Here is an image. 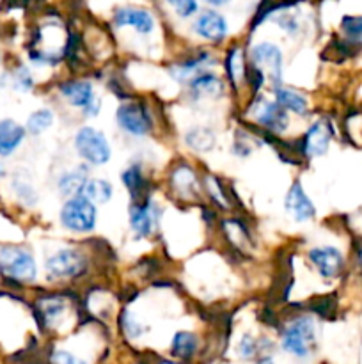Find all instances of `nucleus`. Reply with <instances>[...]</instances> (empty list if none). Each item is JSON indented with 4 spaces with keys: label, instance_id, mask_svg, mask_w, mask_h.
Returning a JSON list of instances; mask_svg holds the SVG:
<instances>
[{
    "label": "nucleus",
    "instance_id": "20",
    "mask_svg": "<svg viewBox=\"0 0 362 364\" xmlns=\"http://www.w3.org/2000/svg\"><path fill=\"white\" fill-rule=\"evenodd\" d=\"M27 130L13 119L0 121V156H9L25 141Z\"/></svg>",
    "mask_w": 362,
    "mask_h": 364
},
{
    "label": "nucleus",
    "instance_id": "24",
    "mask_svg": "<svg viewBox=\"0 0 362 364\" xmlns=\"http://www.w3.org/2000/svg\"><path fill=\"white\" fill-rule=\"evenodd\" d=\"M185 144L195 153H209L216 144L215 132L209 127H194L185 134Z\"/></svg>",
    "mask_w": 362,
    "mask_h": 364
},
{
    "label": "nucleus",
    "instance_id": "10",
    "mask_svg": "<svg viewBox=\"0 0 362 364\" xmlns=\"http://www.w3.org/2000/svg\"><path fill=\"white\" fill-rule=\"evenodd\" d=\"M251 110L256 124L270 134L283 135L290 128V112H286L275 100L256 98Z\"/></svg>",
    "mask_w": 362,
    "mask_h": 364
},
{
    "label": "nucleus",
    "instance_id": "41",
    "mask_svg": "<svg viewBox=\"0 0 362 364\" xmlns=\"http://www.w3.org/2000/svg\"><path fill=\"white\" fill-rule=\"evenodd\" d=\"M256 364H273V361L270 358H265V359H261V361H258Z\"/></svg>",
    "mask_w": 362,
    "mask_h": 364
},
{
    "label": "nucleus",
    "instance_id": "9",
    "mask_svg": "<svg viewBox=\"0 0 362 364\" xmlns=\"http://www.w3.org/2000/svg\"><path fill=\"white\" fill-rule=\"evenodd\" d=\"M128 219H130V230L133 237L137 240H144V238L153 237L158 230L162 208L151 198L133 201V205L130 206V212H128Z\"/></svg>",
    "mask_w": 362,
    "mask_h": 364
},
{
    "label": "nucleus",
    "instance_id": "29",
    "mask_svg": "<svg viewBox=\"0 0 362 364\" xmlns=\"http://www.w3.org/2000/svg\"><path fill=\"white\" fill-rule=\"evenodd\" d=\"M341 32L348 45L362 46V16H344L341 20Z\"/></svg>",
    "mask_w": 362,
    "mask_h": 364
},
{
    "label": "nucleus",
    "instance_id": "34",
    "mask_svg": "<svg viewBox=\"0 0 362 364\" xmlns=\"http://www.w3.org/2000/svg\"><path fill=\"white\" fill-rule=\"evenodd\" d=\"M14 192H16V196L25 203V205H34V203L38 201V194H35V191L32 188L31 183L16 180L14 181Z\"/></svg>",
    "mask_w": 362,
    "mask_h": 364
},
{
    "label": "nucleus",
    "instance_id": "7",
    "mask_svg": "<svg viewBox=\"0 0 362 364\" xmlns=\"http://www.w3.org/2000/svg\"><path fill=\"white\" fill-rule=\"evenodd\" d=\"M116 123L123 134L130 137H146L153 132L151 110L141 102L121 103L116 110Z\"/></svg>",
    "mask_w": 362,
    "mask_h": 364
},
{
    "label": "nucleus",
    "instance_id": "32",
    "mask_svg": "<svg viewBox=\"0 0 362 364\" xmlns=\"http://www.w3.org/2000/svg\"><path fill=\"white\" fill-rule=\"evenodd\" d=\"M170 7L174 9V13L180 18H190L197 13L199 4L197 0H167Z\"/></svg>",
    "mask_w": 362,
    "mask_h": 364
},
{
    "label": "nucleus",
    "instance_id": "12",
    "mask_svg": "<svg viewBox=\"0 0 362 364\" xmlns=\"http://www.w3.org/2000/svg\"><path fill=\"white\" fill-rule=\"evenodd\" d=\"M330 142H332V124L325 119L314 121L300 139L302 155L309 160L323 156L329 151Z\"/></svg>",
    "mask_w": 362,
    "mask_h": 364
},
{
    "label": "nucleus",
    "instance_id": "2",
    "mask_svg": "<svg viewBox=\"0 0 362 364\" xmlns=\"http://www.w3.org/2000/svg\"><path fill=\"white\" fill-rule=\"evenodd\" d=\"M73 146L77 155L89 167H102L112 159V146L102 130L89 124H82L73 135Z\"/></svg>",
    "mask_w": 362,
    "mask_h": 364
},
{
    "label": "nucleus",
    "instance_id": "5",
    "mask_svg": "<svg viewBox=\"0 0 362 364\" xmlns=\"http://www.w3.org/2000/svg\"><path fill=\"white\" fill-rule=\"evenodd\" d=\"M0 274L18 283H34L38 277V265L27 249L4 247L0 251Z\"/></svg>",
    "mask_w": 362,
    "mask_h": 364
},
{
    "label": "nucleus",
    "instance_id": "1",
    "mask_svg": "<svg viewBox=\"0 0 362 364\" xmlns=\"http://www.w3.org/2000/svg\"><path fill=\"white\" fill-rule=\"evenodd\" d=\"M89 270L87 252L78 247H64L48 256L45 263L46 279L52 283H70L84 277Z\"/></svg>",
    "mask_w": 362,
    "mask_h": 364
},
{
    "label": "nucleus",
    "instance_id": "25",
    "mask_svg": "<svg viewBox=\"0 0 362 364\" xmlns=\"http://www.w3.org/2000/svg\"><path fill=\"white\" fill-rule=\"evenodd\" d=\"M82 196L89 199V201L98 205H106V203L112 199L114 196V187L109 180L105 178H87L84 185V191H82Z\"/></svg>",
    "mask_w": 362,
    "mask_h": 364
},
{
    "label": "nucleus",
    "instance_id": "38",
    "mask_svg": "<svg viewBox=\"0 0 362 364\" xmlns=\"http://www.w3.org/2000/svg\"><path fill=\"white\" fill-rule=\"evenodd\" d=\"M248 137H236L233 144V153L236 156H248L252 153V144L247 141Z\"/></svg>",
    "mask_w": 362,
    "mask_h": 364
},
{
    "label": "nucleus",
    "instance_id": "19",
    "mask_svg": "<svg viewBox=\"0 0 362 364\" xmlns=\"http://www.w3.org/2000/svg\"><path fill=\"white\" fill-rule=\"evenodd\" d=\"M121 183H123V187L126 188L128 194L131 196L133 201H141V199L148 198L146 192L149 188V181L146 178L144 171H142L141 164H131V166H128L121 173Z\"/></svg>",
    "mask_w": 362,
    "mask_h": 364
},
{
    "label": "nucleus",
    "instance_id": "17",
    "mask_svg": "<svg viewBox=\"0 0 362 364\" xmlns=\"http://www.w3.org/2000/svg\"><path fill=\"white\" fill-rule=\"evenodd\" d=\"M112 21L117 28H133L141 36H149L155 31V16L141 7H121L114 13Z\"/></svg>",
    "mask_w": 362,
    "mask_h": 364
},
{
    "label": "nucleus",
    "instance_id": "37",
    "mask_svg": "<svg viewBox=\"0 0 362 364\" xmlns=\"http://www.w3.org/2000/svg\"><path fill=\"white\" fill-rule=\"evenodd\" d=\"M52 361H53V364H87L85 361H82V359L75 358L73 354H70V352H66V350L53 352Z\"/></svg>",
    "mask_w": 362,
    "mask_h": 364
},
{
    "label": "nucleus",
    "instance_id": "18",
    "mask_svg": "<svg viewBox=\"0 0 362 364\" xmlns=\"http://www.w3.org/2000/svg\"><path fill=\"white\" fill-rule=\"evenodd\" d=\"M169 185L174 194L181 199H195L197 192V174L188 164H180L170 171Z\"/></svg>",
    "mask_w": 362,
    "mask_h": 364
},
{
    "label": "nucleus",
    "instance_id": "27",
    "mask_svg": "<svg viewBox=\"0 0 362 364\" xmlns=\"http://www.w3.org/2000/svg\"><path fill=\"white\" fill-rule=\"evenodd\" d=\"M53 123H55V114L52 109H38L28 116L25 130L31 135H41L43 132L50 130Z\"/></svg>",
    "mask_w": 362,
    "mask_h": 364
},
{
    "label": "nucleus",
    "instance_id": "33",
    "mask_svg": "<svg viewBox=\"0 0 362 364\" xmlns=\"http://www.w3.org/2000/svg\"><path fill=\"white\" fill-rule=\"evenodd\" d=\"M13 82H14V87H16L18 91H23V92L31 91L32 85H34V78H32L31 71H28L25 66L18 68V70L14 71Z\"/></svg>",
    "mask_w": 362,
    "mask_h": 364
},
{
    "label": "nucleus",
    "instance_id": "22",
    "mask_svg": "<svg viewBox=\"0 0 362 364\" xmlns=\"http://www.w3.org/2000/svg\"><path fill=\"white\" fill-rule=\"evenodd\" d=\"M273 100L286 112L297 114V116H307L309 114V100L302 92L295 91V89L277 85V87H273Z\"/></svg>",
    "mask_w": 362,
    "mask_h": 364
},
{
    "label": "nucleus",
    "instance_id": "6",
    "mask_svg": "<svg viewBox=\"0 0 362 364\" xmlns=\"http://www.w3.org/2000/svg\"><path fill=\"white\" fill-rule=\"evenodd\" d=\"M316 343V329L311 316H297L283 333V348L297 358H307Z\"/></svg>",
    "mask_w": 362,
    "mask_h": 364
},
{
    "label": "nucleus",
    "instance_id": "43",
    "mask_svg": "<svg viewBox=\"0 0 362 364\" xmlns=\"http://www.w3.org/2000/svg\"><path fill=\"white\" fill-rule=\"evenodd\" d=\"M163 364H172V363H163Z\"/></svg>",
    "mask_w": 362,
    "mask_h": 364
},
{
    "label": "nucleus",
    "instance_id": "8",
    "mask_svg": "<svg viewBox=\"0 0 362 364\" xmlns=\"http://www.w3.org/2000/svg\"><path fill=\"white\" fill-rule=\"evenodd\" d=\"M251 66L261 71L273 87L283 85L284 57L283 50L272 41H261L251 48Z\"/></svg>",
    "mask_w": 362,
    "mask_h": 364
},
{
    "label": "nucleus",
    "instance_id": "15",
    "mask_svg": "<svg viewBox=\"0 0 362 364\" xmlns=\"http://www.w3.org/2000/svg\"><path fill=\"white\" fill-rule=\"evenodd\" d=\"M216 64V59L213 53L209 52H199L195 55L187 57V59L180 60V63L172 64L169 68V75L172 77L174 82L177 84L187 85L195 75L202 73V71H209Z\"/></svg>",
    "mask_w": 362,
    "mask_h": 364
},
{
    "label": "nucleus",
    "instance_id": "21",
    "mask_svg": "<svg viewBox=\"0 0 362 364\" xmlns=\"http://www.w3.org/2000/svg\"><path fill=\"white\" fill-rule=\"evenodd\" d=\"M89 178L87 166H77L71 167V169L64 171L62 174L57 180V188H59L60 196L64 198H73V196L82 194L84 191V185Z\"/></svg>",
    "mask_w": 362,
    "mask_h": 364
},
{
    "label": "nucleus",
    "instance_id": "42",
    "mask_svg": "<svg viewBox=\"0 0 362 364\" xmlns=\"http://www.w3.org/2000/svg\"><path fill=\"white\" fill-rule=\"evenodd\" d=\"M4 176V169H2V166H0V178Z\"/></svg>",
    "mask_w": 362,
    "mask_h": 364
},
{
    "label": "nucleus",
    "instance_id": "23",
    "mask_svg": "<svg viewBox=\"0 0 362 364\" xmlns=\"http://www.w3.org/2000/svg\"><path fill=\"white\" fill-rule=\"evenodd\" d=\"M224 68H226L227 78H229V82L236 89L240 87L245 80H247L248 68L245 66L243 50H241L240 46H233V48L226 53V59H224Z\"/></svg>",
    "mask_w": 362,
    "mask_h": 364
},
{
    "label": "nucleus",
    "instance_id": "40",
    "mask_svg": "<svg viewBox=\"0 0 362 364\" xmlns=\"http://www.w3.org/2000/svg\"><path fill=\"white\" fill-rule=\"evenodd\" d=\"M357 259H358V267H361V270H362V245L358 247V251H357Z\"/></svg>",
    "mask_w": 362,
    "mask_h": 364
},
{
    "label": "nucleus",
    "instance_id": "30",
    "mask_svg": "<svg viewBox=\"0 0 362 364\" xmlns=\"http://www.w3.org/2000/svg\"><path fill=\"white\" fill-rule=\"evenodd\" d=\"M197 348V338L195 334L187 333V331H181L174 336L172 340V354L177 355V358H190L192 354Z\"/></svg>",
    "mask_w": 362,
    "mask_h": 364
},
{
    "label": "nucleus",
    "instance_id": "28",
    "mask_svg": "<svg viewBox=\"0 0 362 364\" xmlns=\"http://www.w3.org/2000/svg\"><path fill=\"white\" fill-rule=\"evenodd\" d=\"M222 230L224 233H226L227 240H229L236 249H241L245 244L251 242L247 228H245L243 223H240L238 219H229L226 220V223H222Z\"/></svg>",
    "mask_w": 362,
    "mask_h": 364
},
{
    "label": "nucleus",
    "instance_id": "26",
    "mask_svg": "<svg viewBox=\"0 0 362 364\" xmlns=\"http://www.w3.org/2000/svg\"><path fill=\"white\" fill-rule=\"evenodd\" d=\"M39 309H41V315L45 316L46 323L53 326L57 320L62 318L67 311V301L59 295H50V297H43L39 301Z\"/></svg>",
    "mask_w": 362,
    "mask_h": 364
},
{
    "label": "nucleus",
    "instance_id": "39",
    "mask_svg": "<svg viewBox=\"0 0 362 364\" xmlns=\"http://www.w3.org/2000/svg\"><path fill=\"white\" fill-rule=\"evenodd\" d=\"M206 2L209 4V6H215V7H220V6H226V4H229L231 0H206Z\"/></svg>",
    "mask_w": 362,
    "mask_h": 364
},
{
    "label": "nucleus",
    "instance_id": "31",
    "mask_svg": "<svg viewBox=\"0 0 362 364\" xmlns=\"http://www.w3.org/2000/svg\"><path fill=\"white\" fill-rule=\"evenodd\" d=\"M204 187L206 191H208L209 198L213 199V203H216L220 208H229V198L226 196L224 185L219 178L213 176V174H208V176L204 178Z\"/></svg>",
    "mask_w": 362,
    "mask_h": 364
},
{
    "label": "nucleus",
    "instance_id": "13",
    "mask_svg": "<svg viewBox=\"0 0 362 364\" xmlns=\"http://www.w3.org/2000/svg\"><path fill=\"white\" fill-rule=\"evenodd\" d=\"M192 31L197 38L219 45L229 34V25H227L224 14L216 13V11H204L195 18V21L192 23Z\"/></svg>",
    "mask_w": 362,
    "mask_h": 364
},
{
    "label": "nucleus",
    "instance_id": "36",
    "mask_svg": "<svg viewBox=\"0 0 362 364\" xmlns=\"http://www.w3.org/2000/svg\"><path fill=\"white\" fill-rule=\"evenodd\" d=\"M256 350H258V345H256L254 338L248 336V334L241 336L240 343H238V352H240L243 358H252V355L256 354Z\"/></svg>",
    "mask_w": 362,
    "mask_h": 364
},
{
    "label": "nucleus",
    "instance_id": "3",
    "mask_svg": "<svg viewBox=\"0 0 362 364\" xmlns=\"http://www.w3.org/2000/svg\"><path fill=\"white\" fill-rule=\"evenodd\" d=\"M59 220L64 230L77 235H87L96 230L98 208L85 196H73V198H67L60 206Z\"/></svg>",
    "mask_w": 362,
    "mask_h": 364
},
{
    "label": "nucleus",
    "instance_id": "35",
    "mask_svg": "<svg viewBox=\"0 0 362 364\" xmlns=\"http://www.w3.org/2000/svg\"><path fill=\"white\" fill-rule=\"evenodd\" d=\"M275 20H277V23H279V27L283 28V31H286L287 34L295 36V34H298V31H300V23H298V20L295 18V14L280 13Z\"/></svg>",
    "mask_w": 362,
    "mask_h": 364
},
{
    "label": "nucleus",
    "instance_id": "16",
    "mask_svg": "<svg viewBox=\"0 0 362 364\" xmlns=\"http://www.w3.org/2000/svg\"><path fill=\"white\" fill-rule=\"evenodd\" d=\"M187 89L190 98L195 102H202V100L209 102V100L222 98L226 92V82L212 71H202L188 82Z\"/></svg>",
    "mask_w": 362,
    "mask_h": 364
},
{
    "label": "nucleus",
    "instance_id": "14",
    "mask_svg": "<svg viewBox=\"0 0 362 364\" xmlns=\"http://www.w3.org/2000/svg\"><path fill=\"white\" fill-rule=\"evenodd\" d=\"M284 208L286 213L291 217V220L298 224L309 223L316 217V206L304 191L300 181H295L287 191L286 199H284Z\"/></svg>",
    "mask_w": 362,
    "mask_h": 364
},
{
    "label": "nucleus",
    "instance_id": "4",
    "mask_svg": "<svg viewBox=\"0 0 362 364\" xmlns=\"http://www.w3.org/2000/svg\"><path fill=\"white\" fill-rule=\"evenodd\" d=\"M59 95L67 105L80 110L85 117H96L102 109V98L96 95L92 82L85 78L60 82Z\"/></svg>",
    "mask_w": 362,
    "mask_h": 364
},
{
    "label": "nucleus",
    "instance_id": "11",
    "mask_svg": "<svg viewBox=\"0 0 362 364\" xmlns=\"http://www.w3.org/2000/svg\"><path fill=\"white\" fill-rule=\"evenodd\" d=\"M307 259L319 277L323 279H337L343 274L346 259H344L343 251L334 245H318L307 251Z\"/></svg>",
    "mask_w": 362,
    "mask_h": 364
}]
</instances>
